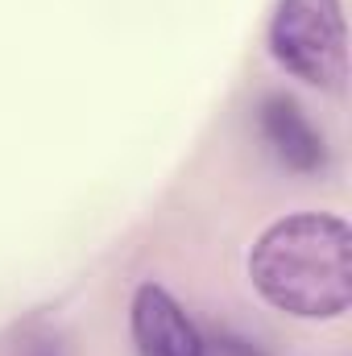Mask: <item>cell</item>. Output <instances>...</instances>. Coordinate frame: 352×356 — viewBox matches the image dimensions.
I'll return each mask as SVG.
<instances>
[{
	"mask_svg": "<svg viewBox=\"0 0 352 356\" xmlns=\"http://www.w3.org/2000/svg\"><path fill=\"white\" fill-rule=\"evenodd\" d=\"M249 277L273 311L340 319L352 307V228L332 211H294L249 249Z\"/></svg>",
	"mask_w": 352,
	"mask_h": 356,
	"instance_id": "obj_1",
	"label": "cell"
},
{
	"mask_svg": "<svg viewBox=\"0 0 352 356\" xmlns=\"http://www.w3.org/2000/svg\"><path fill=\"white\" fill-rule=\"evenodd\" d=\"M269 54L294 79L340 91L349 79V29L340 0H278L269 17Z\"/></svg>",
	"mask_w": 352,
	"mask_h": 356,
	"instance_id": "obj_2",
	"label": "cell"
},
{
	"mask_svg": "<svg viewBox=\"0 0 352 356\" xmlns=\"http://www.w3.org/2000/svg\"><path fill=\"white\" fill-rule=\"evenodd\" d=\"M129 327L137 356H207L199 327L175 294L158 282H141L129 302Z\"/></svg>",
	"mask_w": 352,
	"mask_h": 356,
	"instance_id": "obj_3",
	"label": "cell"
},
{
	"mask_svg": "<svg viewBox=\"0 0 352 356\" xmlns=\"http://www.w3.org/2000/svg\"><path fill=\"white\" fill-rule=\"evenodd\" d=\"M257 124H262V141L269 145V154L298 175H315L328 162V145L323 133L303 116V108L286 95H265L257 108Z\"/></svg>",
	"mask_w": 352,
	"mask_h": 356,
	"instance_id": "obj_4",
	"label": "cell"
},
{
	"mask_svg": "<svg viewBox=\"0 0 352 356\" xmlns=\"http://www.w3.org/2000/svg\"><path fill=\"white\" fill-rule=\"evenodd\" d=\"M17 356H63V348L50 332H25L17 344Z\"/></svg>",
	"mask_w": 352,
	"mask_h": 356,
	"instance_id": "obj_5",
	"label": "cell"
}]
</instances>
